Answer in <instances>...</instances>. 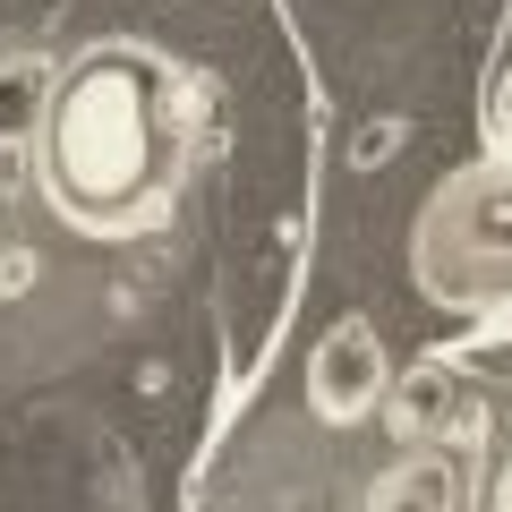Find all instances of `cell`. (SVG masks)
Wrapping results in <instances>:
<instances>
[{
  "label": "cell",
  "instance_id": "1",
  "mask_svg": "<svg viewBox=\"0 0 512 512\" xmlns=\"http://www.w3.org/2000/svg\"><path fill=\"white\" fill-rule=\"evenodd\" d=\"M205 154V94L180 60L146 43H94L69 77H52V103L35 128L43 205L77 239H154L180 222L188 180Z\"/></svg>",
  "mask_w": 512,
  "mask_h": 512
},
{
  "label": "cell",
  "instance_id": "2",
  "mask_svg": "<svg viewBox=\"0 0 512 512\" xmlns=\"http://www.w3.org/2000/svg\"><path fill=\"white\" fill-rule=\"evenodd\" d=\"M410 282L444 316H504L512 308V154L444 171L410 222Z\"/></svg>",
  "mask_w": 512,
  "mask_h": 512
},
{
  "label": "cell",
  "instance_id": "3",
  "mask_svg": "<svg viewBox=\"0 0 512 512\" xmlns=\"http://www.w3.org/2000/svg\"><path fill=\"white\" fill-rule=\"evenodd\" d=\"M384 393H393V359H384L376 325L367 316H333L308 350V419L350 427L367 410H384Z\"/></svg>",
  "mask_w": 512,
  "mask_h": 512
},
{
  "label": "cell",
  "instance_id": "4",
  "mask_svg": "<svg viewBox=\"0 0 512 512\" xmlns=\"http://www.w3.org/2000/svg\"><path fill=\"white\" fill-rule=\"evenodd\" d=\"M43 103H52V60L43 52H0V154L35 146Z\"/></svg>",
  "mask_w": 512,
  "mask_h": 512
},
{
  "label": "cell",
  "instance_id": "5",
  "mask_svg": "<svg viewBox=\"0 0 512 512\" xmlns=\"http://www.w3.org/2000/svg\"><path fill=\"white\" fill-rule=\"evenodd\" d=\"M487 128H495V146L512 154V69L495 77V103H487Z\"/></svg>",
  "mask_w": 512,
  "mask_h": 512
},
{
  "label": "cell",
  "instance_id": "6",
  "mask_svg": "<svg viewBox=\"0 0 512 512\" xmlns=\"http://www.w3.org/2000/svg\"><path fill=\"white\" fill-rule=\"evenodd\" d=\"M487 512H512V453H504V470L487 478Z\"/></svg>",
  "mask_w": 512,
  "mask_h": 512
}]
</instances>
